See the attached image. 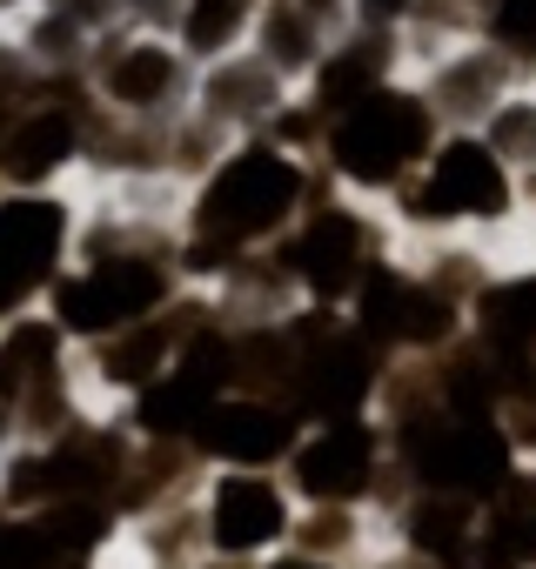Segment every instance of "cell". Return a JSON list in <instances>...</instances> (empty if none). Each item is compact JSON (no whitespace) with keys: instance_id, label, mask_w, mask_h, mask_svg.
<instances>
[{"instance_id":"7402d4cb","label":"cell","mask_w":536,"mask_h":569,"mask_svg":"<svg viewBox=\"0 0 536 569\" xmlns=\"http://www.w3.org/2000/svg\"><path fill=\"white\" fill-rule=\"evenodd\" d=\"M276 569H329V562H322V556H282Z\"/></svg>"},{"instance_id":"cb8c5ba5","label":"cell","mask_w":536,"mask_h":569,"mask_svg":"<svg viewBox=\"0 0 536 569\" xmlns=\"http://www.w3.org/2000/svg\"><path fill=\"white\" fill-rule=\"evenodd\" d=\"M0 34H8V28H0Z\"/></svg>"},{"instance_id":"9c48e42d","label":"cell","mask_w":536,"mask_h":569,"mask_svg":"<svg viewBox=\"0 0 536 569\" xmlns=\"http://www.w3.org/2000/svg\"><path fill=\"white\" fill-rule=\"evenodd\" d=\"M503 201H509V181H503L496 148L456 134V141H443V148L429 154V174H423V188L409 194V214H423V221H449V214H503Z\"/></svg>"},{"instance_id":"52a82bcc","label":"cell","mask_w":536,"mask_h":569,"mask_svg":"<svg viewBox=\"0 0 536 569\" xmlns=\"http://www.w3.org/2000/svg\"><path fill=\"white\" fill-rule=\"evenodd\" d=\"M282 274L302 281L316 302H349L369 274V234L349 208H316L282 248Z\"/></svg>"},{"instance_id":"d6986e66","label":"cell","mask_w":536,"mask_h":569,"mask_svg":"<svg viewBox=\"0 0 536 569\" xmlns=\"http://www.w3.org/2000/svg\"><path fill=\"white\" fill-rule=\"evenodd\" d=\"M496 148L503 154H536V114L529 108H503L496 114Z\"/></svg>"},{"instance_id":"ba28073f","label":"cell","mask_w":536,"mask_h":569,"mask_svg":"<svg viewBox=\"0 0 536 569\" xmlns=\"http://www.w3.org/2000/svg\"><path fill=\"white\" fill-rule=\"evenodd\" d=\"M296 442H302L296 409L268 402V396H221L201 416V429H195V449L228 462V469H268V462H282Z\"/></svg>"},{"instance_id":"5b68a950","label":"cell","mask_w":536,"mask_h":569,"mask_svg":"<svg viewBox=\"0 0 536 569\" xmlns=\"http://www.w3.org/2000/svg\"><path fill=\"white\" fill-rule=\"evenodd\" d=\"M95 101H28L0 134V188H61L88 154Z\"/></svg>"},{"instance_id":"3957f363","label":"cell","mask_w":536,"mask_h":569,"mask_svg":"<svg viewBox=\"0 0 536 569\" xmlns=\"http://www.w3.org/2000/svg\"><path fill=\"white\" fill-rule=\"evenodd\" d=\"M322 148H329V168L343 181H356V188H396L436 148V121H429V101L376 88V94H363L356 108H343L329 121Z\"/></svg>"},{"instance_id":"6da1fadb","label":"cell","mask_w":536,"mask_h":569,"mask_svg":"<svg viewBox=\"0 0 536 569\" xmlns=\"http://www.w3.org/2000/svg\"><path fill=\"white\" fill-rule=\"evenodd\" d=\"M302 194H309L302 154H282L276 141H241L235 154H221L208 168L195 214H188V234L221 241V248H248L261 234H282L296 221Z\"/></svg>"},{"instance_id":"e0dca14e","label":"cell","mask_w":536,"mask_h":569,"mask_svg":"<svg viewBox=\"0 0 536 569\" xmlns=\"http://www.w3.org/2000/svg\"><path fill=\"white\" fill-rule=\"evenodd\" d=\"M483 336L516 356L523 342H536V281H503V289L483 296Z\"/></svg>"},{"instance_id":"8fae6325","label":"cell","mask_w":536,"mask_h":569,"mask_svg":"<svg viewBox=\"0 0 536 569\" xmlns=\"http://www.w3.org/2000/svg\"><path fill=\"white\" fill-rule=\"evenodd\" d=\"M376 429L369 422H322L316 436H302L296 449H289V462H296V489L309 496V502H356L363 489H369V476H376Z\"/></svg>"},{"instance_id":"4fadbf2b","label":"cell","mask_w":536,"mask_h":569,"mask_svg":"<svg viewBox=\"0 0 536 569\" xmlns=\"http://www.w3.org/2000/svg\"><path fill=\"white\" fill-rule=\"evenodd\" d=\"M188 336H195V322H181V316H148V322H135V329H121V336H108V342L88 349L95 382L115 389V396H141V389L181 356Z\"/></svg>"},{"instance_id":"44dd1931","label":"cell","mask_w":536,"mask_h":569,"mask_svg":"<svg viewBox=\"0 0 536 569\" xmlns=\"http://www.w3.org/2000/svg\"><path fill=\"white\" fill-rule=\"evenodd\" d=\"M34 8H41V0H0V28H21Z\"/></svg>"},{"instance_id":"7c38bea8","label":"cell","mask_w":536,"mask_h":569,"mask_svg":"<svg viewBox=\"0 0 536 569\" xmlns=\"http://www.w3.org/2000/svg\"><path fill=\"white\" fill-rule=\"evenodd\" d=\"M282 74L268 68L261 54H228V61H208L201 81H195V114L208 128H268L282 108Z\"/></svg>"},{"instance_id":"5bb4252c","label":"cell","mask_w":536,"mask_h":569,"mask_svg":"<svg viewBox=\"0 0 536 569\" xmlns=\"http://www.w3.org/2000/svg\"><path fill=\"white\" fill-rule=\"evenodd\" d=\"M248 41H255L248 54H261L282 81H296V74H316V61L329 54V21L309 14L302 0H261Z\"/></svg>"},{"instance_id":"ffe728a7","label":"cell","mask_w":536,"mask_h":569,"mask_svg":"<svg viewBox=\"0 0 536 569\" xmlns=\"http://www.w3.org/2000/svg\"><path fill=\"white\" fill-rule=\"evenodd\" d=\"M349 8H356V21H363L369 34H389L396 21H409V14L423 8V0H349Z\"/></svg>"},{"instance_id":"8992f818","label":"cell","mask_w":536,"mask_h":569,"mask_svg":"<svg viewBox=\"0 0 536 569\" xmlns=\"http://www.w3.org/2000/svg\"><path fill=\"white\" fill-rule=\"evenodd\" d=\"M409 462L416 476L436 489V496H489L503 476H509V449L503 436L483 422V416H443V422H423L416 442H409Z\"/></svg>"},{"instance_id":"603a6c76","label":"cell","mask_w":536,"mask_h":569,"mask_svg":"<svg viewBox=\"0 0 536 569\" xmlns=\"http://www.w3.org/2000/svg\"><path fill=\"white\" fill-rule=\"evenodd\" d=\"M529 529H536V516H529Z\"/></svg>"},{"instance_id":"9a60e30c","label":"cell","mask_w":536,"mask_h":569,"mask_svg":"<svg viewBox=\"0 0 536 569\" xmlns=\"http://www.w3.org/2000/svg\"><path fill=\"white\" fill-rule=\"evenodd\" d=\"M255 8H261V0H181L168 41H175L195 68L228 61V54H241V41L255 34Z\"/></svg>"},{"instance_id":"2e32d148","label":"cell","mask_w":536,"mask_h":569,"mask_svg":"<svg viewBox=\"0 0 536 569\" xmlns=\"http://www.w3.org/2000/svg\"><path fill=\"white\" fill-rule=\"evenodd\" d=\"M469 502L463 496H423L416 509H409V542L423 549V556H436V562H463L469 556Z\"/></svg>"},{"instance_id":"277c9868","label":"cell","mask_w":536,"mask_h":569,"mask_svg":"<svg viewBox=\"0 0 536 569\" xmlns=\"http://www.w3.org/2000/svg\"><path fill=\"white\" fill-rule=\"evenodd\" d=\"M188 54L168 34H141V28H108L88 48V88L115 121H155L188 94Z\"/></svg>"},{"instance_id":"7a4b0ae2","label":"cell","mask_w":536,"mask_h":569,"mask_svg":"<svg viewBox=\"0 0 536 569\" xmlns=\"http://www.w3.org/2000/svg\"><path fill=\"white\" fill-rule=\"evenodd\" d=\"M168 289H175L168 261H155L141 248H128V254H75L54 274V289L41 296V309L54 316V329L75 349H95V342H108V336L161 316Z\"/></svg>"},{"instance_id":"ac0fdd59","label":"cell","mask_w":536,"mask_h":569,"mask_svg":"<svg viewBox=\"0 0 536 569\" xmlns=\"http://www.w3.org/2000/svg\"><path fill=\"white\" fill-rule=\"evenodd\" d=\"M496 41L503 48H536V0H503L496 8Z\"/></svg>"},{"instance_id":"30bf717a","label":"cell","mask_w":536,"mask_h":569,"mask_svg":"<svg viewBox=\"0 0 536 569\" xmlns=\"http://www.w3.org/2000/svg\"><path fill=\"white\" fill-rule=\"evenodd\" d=\"M201 536H208L221 556H255V549H268V542H282V536H289V496H282V482H268V476H255V469L215 476Z\"/></svg>"}]
</instances>
